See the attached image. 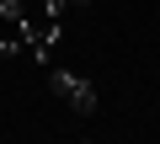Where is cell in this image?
I'll use <instances>...</instances> for the list:
<instances>
[{"label": "cell", "mask_w": 160, "mask_h": 144, "mask_svg": "<svg viewBox=\"0 0 160 144\" xmlns=\"http://www.w3.org/2000/svg\"><path fill=\"white\" fill-rule=\"evenodd\" d=\"M59 32H64V16H32V22H22V53L27 59H53V48H59Z\"/></svg>", "instance_id": "cell-1"}, {"label": "cell", "mask_w": 160, "mask_h": 144, "mask_svg": "<svg viewBox=\"0 0 160 144\" xmlns=\"http://www.w3.org/2000/svg\"><path fill=\"white\" fill-rule=\"evenodd\" d=\"M48 86H53L59 96H69V107H75V112H96V86H91V80L69 75V69H53Z\"/></svg>", "instance_id": "cell-2"}]
</instances>
